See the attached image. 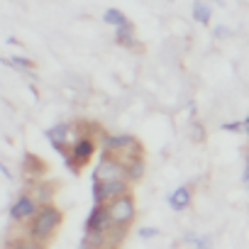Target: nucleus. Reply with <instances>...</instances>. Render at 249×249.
<instances>
[{
	"label": "nucleus",
	"instance_id": "1",
	"mask_svg": "<svg viewBox=\"0 0 249 249\" xmlns=\"http://www.w3.org/2000/svg\"><path fill=\"white\" fill-rule=\"evenodd\" d=\"M61 225H64V210L59 205H54V203L42 205L37 210V215L27 222V237L35 239V242L47 244V242L54 239V234L59 232Z\"/></svg>",
	"mask_w": 249,
	"mask_h": 249
},
{
	"label": "nucleus",
	"instance_id": "2",
	"mask_svg": "<svg viewBox=\"0 0 249 249\" xmlns=\"http://www.w3.org/2000/svg\"><path fill=\"white\" fill-rule=\"evenodd\" d=\"M100 154H110V157H115L124 164L127 159L144 157V149H142V142L135 135H127V132L107 135V132H103L100 135Z\"/></svg>",
	"mask_w": 249,
	"mask_h": 249
},
{
	"label": "nucleus",
	"instance_id": "3",
	"mask_svg": "<svg viewBox=\"0 0 249 249\" xmlns=\"http://www.w3.org/2000/svg\"><path fill=\"white\" fill-rule=\"evenodd\" d=\"M90 183H98V186H117V183H130L127 178V169L124 164L110 154H100L98 164H95V171H93V178ZM132 186V183H130Z\"/></svg>",
	"mask_w": 249,
	"mask_h": 249
},
{
	"label": "nucleus",
	"instance_id": "4",
	"mask_svg": "<svg viewBox=\"0 0 249 249\" xmlns=\"http://www.w3.org/2000/svg\"><path fill=\"white\" fill-rule=\"evenodd\" d=\"M107 215H110V222L112 227H120V230H130L137 220V200H135V193H124L115 200L107 203Z\"/></svg>",
	"mask_w": 249,
	"mask_h": 249
},
{
	"label": "nucleus",
	"instance_id": "5",
	"mask_svg": "<svg viewBox=\"0 0 249 249\" xmlns=\"http://www.w3.org/2000/svg\"><path fill=\"white\" fill-rule=\"evenodd\" d=\"M95 140L88 135H78L71 144H69V154L64 157V164L71 174H78L93 157H95Z\"/></svg>",
	"mask_w": 249,
	"mask_h": 249
},
{
	"label": "nucleus",
	"instance_id": "6",
	"mask_svg": "<svg viewBox=\"0 0 249 249\" xmlns=\"http://www.w3.org/2000/svg\"><path fill=\"white\" fill-rule=\"evenodd\" d=\"M39 208H42V205H39L27 191H22V193L10 203V208H8V217H10L13 222H30V220L37 215Z\"/></svg>",
	"mask_w": 249,
	"mask_h": 249
},
{
	"label": "nucleus",
	"instance_id": "7",
	"mask_svg": "<svg viewBox=\"0 0 249 249\" xmlns=\"http://www.w3.org/2000/svg\"><path fill=\"white\" fill-rule=\"evenodd\" d=\"M71 127H73L71 122H56V124H52V127H47V132H44L47 142L52 144V149H54L56 154H61V159L69 154V144L76 140V137L69 135Z\"/></svg>",
	"mask_w": 249,
	"mask_h": 249
},
{
	"label": "nucleus",
	"instance_id": "8",
	"mask_svg": "<svg viewBox=\"0 0 249 249\" xmlns=\"http://www.w3.org/2000/svg\"><path fill=\"white\" fill-rule=\"evenodd\" d=\"M112 227L110 222V215H107V205H93L88 217H86V225H83V234L88 237H103L107 234V230Z\"/></svg>",
	"mask_w": 249,
	"mask_h": 249
},
{
	"label": "nucleus",
	"instance_id": "9",
	"mask_svg": "<svg viewBox=\"0 0 249 249\" xmlns=\"http://www.w3.org/2000/svg\"><path fill=\"white\" fill-rule=\"evenodd\" d=\"M27 186H30V188H27V193H30L39 205H49V203L54 200V196H56V183H52V181H47V178L30 181Z\"/></svg>",
	"mask_w": 249,
	"mask_h": 249
},
{
	"label": "nucleus",
	"instance_id": "10",
	"mask_svg": "<svg viewBox=\"0 0 249 249\" xmlns=\"http://www.w3.org/2000/svg\"><path fill=\"white\" fill-rule=\"evenodd\" d=\"M166 203H169V208H171L174 213L188 210L191 203H193V191H191V186H178V188H174V191L166 196Z\"/></svg>",
	"mask_w": 249,
	"mask_h": 249
},
{
	"label": "nucleus",
	"instance_id": "11",
	"mask_svg": "<svg viewBox=\"0 0 249 249\" xmlns=\"http://www.w3.org/2000/svg\"><path fill=\"white\" fill-rule=\"evenodd\" d=\"M44 171H47V164H44L37 154L27 152V154L22 157V174H25L27 183H30V181H39V178L44 176Z\"/></svg>",
	"mask_w": 249,
	"mask_h": 249
},
{
	"label": "nucleus",
	"instance_id": "12",
	"mask_svg": "<svg viewBox=\"0 0 249 249\" xmlns=\"http://www.w3.org/2000/svg\"><path fill=\"white\" fill-rule=\"evenodd\" d=\"M115 42L124 49H137L140 42H137V35H135V25L132 22H124L115 30Z\"/></svg>",
	"mask_w": 249,
	"mask_h": 249
},
{
	"label": "nucleus",
	"instance_id": "13",
	"mask_svg": "<svg viewBox=\"0 0 249 249\" xmlns=\"http://www.w3.org/2000/svg\"><path fill=\"white\" fill-rule=\"evenodd\" d=\"M124 169H127V178H130V183H137V181L144 178L147 161H144V157H135V159H127V161H124Z\"/></svg>",
	"mask_w": 249,
	"mask_h": 249
},
{
	"label": "nucleus",
	"instance_id": "14",
	"mask_svg": "<svg viewBox=\"0 0 249 249\" xmlns=\"http://www.w3.org/2000/svg\"><path fill=\"white\" fill-rule=\"evenodd\" d=\"M213 242H215L213 234H196V232L183 234V244H191L193 249H213Z\"/></svg>",
	"mask_w": 249,
	"mask_h": 249
},
{
	"label": "nucleus",
	"instance_id": "15",
	"mask_svg": "<svg viewBox=\"0 0 249 249\" xmlns=\"http://www.w3.org/2000/svg\"><path fill=\"white\" fill-rule=\"evenodd\" d=\"M191 15H193V20L198 25H210V20H213V5H208V3H193L191 5Z\"/></svg>",
	"mask_w": 249,
	"mask_h": 249
},
{
	"label": "nucleus",
	"instance_id": "16",
	"mask_svg": "<svg viewBox=\"0 0 249 249\" xmlns=\"http://www.w3.org/2000/svg\"><path fill=\"white\" fill-rule=\"evenodd\" d=\"M103 22L117 30L120 25H124V22H130V18H127V15H124V13H122L120 8H107V10L103 13Z\"/></svg>",
	"mask_w": 249,
	"mask_h": 249
},
{
	"label": "nucleus",
	"instance_id": "17",
	"mask_svg": "<svg viewBox=\"0 0 249 249\" xmlns=\"http://www.w3.org/2000/svg\"><path fill=\"white\" fill-rule=\"evenodd\" d=\"M8 249H47V244L35 242V239H30V237L25 234V237H13V239L8 242Z\"/></svg>",
	"mask_w": 249,
	"mask_h": 249
},
{
	"label": "nucleus",
	"instance_id": "18",
	"mask_svg": "<svg viewBox=\"0 0 249 249\" xmlns=\"http://www.w3.org/2000/svg\"><path fill=\"white\" fill-rule=\"evenodd\" d=\"M3 64L13 66V69H20V71H30L35 66V61L30 56H3Z\"/></svg>",
	"mask_w": 249,
	"mask_h": 249
},
{
	"label": "nucleus",
	"instance_id": "19",
	"mask_svg": "<svg viewBox=\"0 0 249 249\" xmlns=\"http://www.w3.org/2000/svg\"><path fill=\"white\" fill-rule=\"evenodd\" d=\"M137 234H140V239H144V242H149V239H154V237H159V227H152V225H142V227L137 230Z\"/></svg>",
	"mask_w": 249,
	"mask_h": 249
},
{
	"label": "nucleus",
	"instance_id": "20",
	"mask_svg": "<svg viewBox=\"0 0 249 249\" xmlns=\"http://www.w3.org/2000/svg\"><path fill=\"white\" fill-rule=\"evenodd\" d=\"M225 132H244V120H232V122H222Z\"/></svg>",
	"mask_w": 249,
	"mask_h": 249
},
{
	"label": "nucleus",
	"instance_id": "21",
	"mask_svg": "<svg viewBox=\"0 0 249 249\" xmlns=\"http://www.w3.org/2000/svg\"><path fill=\"white\" fill-rule=\"evenodd\" d=\"M232 35H234V32H232L230 27H225V25H217V27L213 30V37H215V39H230Z\"/></svg>",
	"mask_w": 249,
	"mask_h": 249
},
{
	"label": "nucleus",
	"instance_id": "22",
	"mask_svg": "<svg viewBox=\"0 0 249 249\" xmlns=\"http://www.w3.org/2000/svg\"><path fill=\"white\" fill-rule=\"evenodd\" d=\"M191 127H193V137H196L198 142H203V140H205V130H203V124H198V122L193 120V122H191Z\"/></svg>",
	"mask_w": 249,
	"mask_h": 249
},
{
	"label": "nucleus",
	"instance_id": "23",
	"mask_svg": "<svg viewBox=\"0 0 249 249\" xmlns=\"http://www.w3.org/2000/svg\"><path fill=\"white\" fill-rule=\"evenodd\" d=\"M242 183L247 186V191H249V152L244 154V169H242Z\"/></svg>",
	"mask_w": 249,
	"mask_h": 249
},
{
	"label": "nucleus",
	"instance_id": "24",
	"mask_svg": "<svg viewBox=\"0 0 249 249\" xmlns=\"http://www.w3.org/2000/svg\"><path fill=\"white\" fill-rule=\"evenodd\" d=\"M0 174H3V178L13 181V174H10V169H8V166H0Z\"/></svg>",
	"mask_w": 249,
	"mask_h": 249
},
{
	"label": "nucleus",
	"instance_id": "25",
	"mask_svg": "<svg viewBox=\"0 0 249 249\" xmlns=\"http://www.w3.org/2000/svg\"><path fill=\"white\" fill-rule=\"evenodd\" d=\"M244 132H247V140H249V124H244Z\"/></svg>",
	"mask_w": 249,
	"mask_h": 249
}]
</instances>
